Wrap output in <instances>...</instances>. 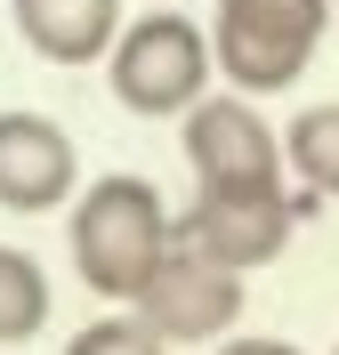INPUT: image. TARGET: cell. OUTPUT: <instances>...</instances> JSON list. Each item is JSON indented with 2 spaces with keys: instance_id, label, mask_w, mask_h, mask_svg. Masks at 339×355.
Instances as JSON below:
<instances>
[{
  "instance_id": "cell-1",
  "label": "cell",
  "mask_w": 339,
  "mask_h": 355,
  "mask_svg": "<svg viewBox=\"0 0 339 355\" xmlns=\"http://www.w3.org/2000/svg\"><path fill=\"white\" fill-rule=\"evenodd\" d=\"M65 243H73V275H81L97 299L137 307V299L154 291V275L170 266V250H178V218H170V202H162L154 178L113 170V178H97L89 194L73 202Z\"/></svg>"
},
{
  "instance_id": "cell-2",
  "label": "cell",
  "mask_w": 339,
  "mask_h": 355,
  "mask_svg": "<svg viewBox=\"0 0 339 355\" xmlns=\"http://www.w3.org/2000/svg\"><path fill=\"white\" fill-rule=\"evenodd\" d=\"M331 17H339L331 0H218L210 57L234 81V97H275V89H299Z\"/></svg>"
},
{
  "instance_id": "cell-3",
  "label": "cell",
  "mask_w": 339,
  "mask_h": 355,
  "mask_svg": "<svg viewBox=\"0 0 339 355\" xmlns=\"http://www.w3.org/2000/svg\"><path fill=\"white\" fill-rule=\"evenodd\" d=\"M210 73H218L210 33L194 17H178V8H154V17L121 24V41L105 57V89L130 113H146V121H170V113L186 121L210 97Z\"/></svg>"
},
{
  "instance_id": "cell-4",
  "label": "cell",
  "mask_w": 339,
  "mask_h": 355,
  "mask_svg": "<svg viewBox=\"0 0 339 355\" xmlns=\"http://www.w3.org/2000/svg\"><path fill=\"white\" fill-rule=\"evenodd\" d=\"M186 170H194V186L202 194H283V130H275L267 113L250 105V97H234V89H210L202 105L186 113Z\"/></svg>"
},
{
  "instance_id": "cell-5",
  "label": "cell",
  "mask_w": 339,
  "mask_h": 355,
  "mask_svg": "<svg viewBox=\"0 0 339 355\" xmlns=\"http://www.w3.org/2000/svg\"><path fill=\"white\" fill-rule=\"evenodd\" d=\"M307 202L315 194H194L178 210V250L226 266V275H250V266L291 250Z\"/></svg>"
},
{
  "instance_id": "cell-6",
  "label": "cell",
  "mask_w": 339,
  "mask_h": 355,
  "mask_svg": "<svg viewBox=\"0 0 339 355\" xmlns=\"http://www.w3.org/2000/svg\"><path fill=\"white\" fill-rule=\"evenodd\" d=\"M73 186H81V146H73V130L49 121V113L8 105L0 113V210L41 218V210L73 202Z\"/></svg>"
},
{
  "instance_id": "cell-7",
  "label": "cell",
  "mask_w": 339,
  "mask_h": 355,
  "mask_svg": "<svg viewBox=\"0 0 339 355\" xmlns=\"http://www.w3.org/2000/svg\"><path fill=\"white\" fill-rule=\"evenodd\" d=\"M137 323H154L162 347H194V339H226L243 323V275L194 259V250H170V266L154 275V291L137 299Z\"/></svg>"
},
{
  "instance_id": "cell-8",
  "label": "cell",
  "mask_w": 339,
  "mask_h": 355,
  "mask_svg": "<svg viewBox=\"0 0 339 355\" xmlns=\"http://www.w3.org/2000/svg\"><path fill=\"white\" fill-rule=\"evenodd\" d=\"M8 17L41 65H97L121 41V0H8Z\"/></svg>"
},
{
  "instance_id": "cell-9",
  "label": "cell",
  "mask_w": 339,
  "mask_h": 355,
  "mask_svg": "<svg viewBox=\"0 0 339 355\" xmlns=\"http://www.w3.org/2000/svg\"><path fill=\"white\" fill-rule=\"evenodd\" d=\"M283 162H291V178L307 186V194H331L339 202V105H307L283 130Z\"/></svg>"
},
{
  "instance_id": "cell-10",
  "label": "cell",
  "mask_w": 339,
  "mask_h": 355,
  "mask_svg": "<svg viewBox=\"0 0 339 355\" xmlns=\"http://www.w3.org/2000/svg\"><path fill=\"white\" fill-rule=\"evenodd\" d=\"M49 323V275L33 250L0 243V347H17V339H33Z\"/></svg>"
},
{
  "instance_id": "cell-11",
  "label": "cell",
  "mask_w": 339,
  "mask_h": 355,
  "mask_svg": "<svg viewBox=\"0 0 339 355\" xmlns=\"http://www.w3.org/2000/svg\"><path fill=\"white\" fill-rule=\"evenodd\" d=\"M65 355H170L154 339V323H137V315H105V323H81L65 339Z\"/></svg>"
},
{
  "instance_id": "cell-12",
  "label": "cell",
  "mask_w": 339,
  "mask_h": 355,
  "mask_svg": "<svg viewBox=\"0 0 339 355\" xmlns=\"http://www.w3.org/2000/svg\"><path fill=\"white\" fill-rule=\"evenodd\" d=\"M218 355H299L291 339H267V331H234V339H218Z\"/></svg>"
},
{
  "instance_id": "cell-13",
  "label": "cell",
  "mask_w": 339,
  "mask_h": 355,
  "mask_svg": "<svg viewBox=\"0 0 339 355\" xmlns=\"http://www.w3.org/2000/svg\"><path fill=\"white\" fill-rule=\"evenodd\" d=\"M331 8H339V0H331Z\"/></svg>"
},
{
  "instance_id": "cell-14",
  "label": "cell",
  "mask_w": 339,
  "mask_h": 355,
  "mask_svg": "<svg viewBox=\"0 0 339 355\" xmlns=\"http://www.w3.org/2000/svg\"><path fill=\"white\" fill-rule=\"evenodd\" d=\"M331 355H339V347H331Z\"/></svg>"
}]
</instances>
